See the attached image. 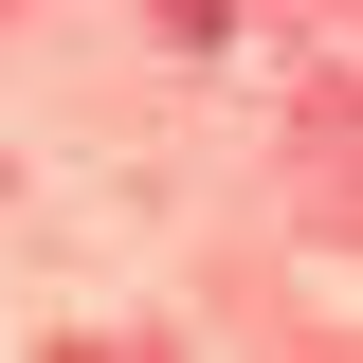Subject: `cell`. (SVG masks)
Masks as SVG:
<instances>
[]
</instances>
